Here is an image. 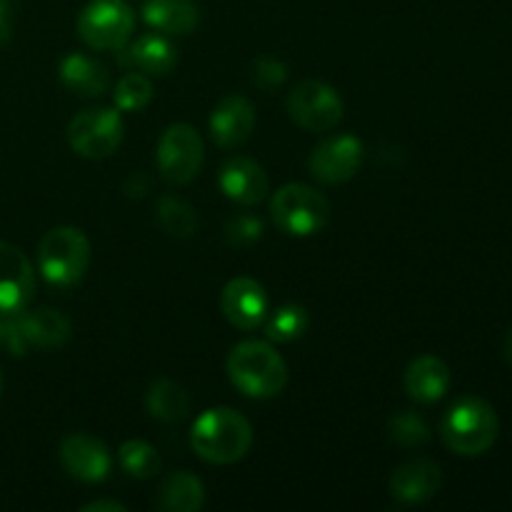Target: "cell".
<instances>
[{"mask_svg": "<svg viewBox=\"0 0 512 512\" xmlns=\"http://www.w3.org/2000/svg\"><path fill=\"white\" fill-rule=\"evenodd\" d=\"M190 445L200 460L213 465H233L248 455L253 428L248 418L233 408H210L195 418Z\"/></svg>", "mask_w": 512, "mask_h": 512, "instance_id": "cell-1", "label": "cell"}, {"mask_svg": "<svg viewBox=\"0 0 512 512\" xmlns=\"http://www.w3.org/2000/svg\"><path fill=\"white\" fill-rule=\"evenodd\" d=\"M225 368L230 383L255 400L275 398L288 385V365L265 340H243L233 345Z\"/></svg>", "mask_w": 512, "mask_h": 512, "instance_id": "cell-2", "label": "cell"}, {"mask_svg": "<svg viewBox=\"0 0 512 512\" xmlns=\"http://www.w3.org/2000/svg\"><path fill=\"white\" fill-rule=\"evenodd\" d=\"M500 433V420L493 405L483 398H460L445 413L440 423V438L453 453L475 455L488 453Z\"/></svg>", "mask_w": 512, "mask_h": 512, "instance_id": "cell-3", "label": "cell"}, {"mask_svg": "<svg viewBox=\"0 0 512 512\" xmlns=\"http://www.w3.org/2000/svg\"><path fill=\"white\" fill-rule=\"evenodd\" d=\"M90 265L88 235L73 225L48 230L38 243V268L55 288H73L83 280Z\"/></svg>", "mask_w": 512, "mask_h": 512, "instance_id": "cell-4", "label": "cell"}, {"mask_svg": "<svg viewBox=\"0 0 512 512\" xmlns=\"http://www.w3.org/2000/svg\"><path fill=\"white\" fill-rule=\"evenodd\" d=\"M270 215L285 235L310 238L328 225L330 203L313 185L288 183L270 200Z\"/></svg>", "mask_w": 512, "mask_h": 512, "instance_id": "cell-5", "label": "cell"}, {"mask_svg": "<svg viewBox=\"0 0 512 512\" xmlns=\"http://www.w3.org/2000/svg\"><path fill=\"white\" fill-rule=\"evenodd\" d=\"M135 13L125 0H90L78 15V35L88 48L115 50L128 45Z\"/></svg>", "mask_w": 512, "mask_h": 512, "instance_id": "cell-6", "label": "cell"}, {"mask_svg": "<svg viewBox=\"0 0 512 512\" xmlns=\"http://www.w3.org/2000/svg\"><path fill=\"white\" fill-rule=\"evenodd\" d=\"M158 173L173 185H188L198 178L205 160V145L198 130L188 123H175L160 135L158 150Z\"/></svg>", "mask_w": 512, "mask_h": 512, "instance_id": "cell-7", "label": "cell"}, {"mask_svg": "<svg viewBox=\"0 0 512 512\" xmlns=\"http://www.w3.org/2000/svg\"><path fill=\"white\" fill-rule=\"evenodd\" d=\"M125 125L120 113L110 108H90L75 115L68 123V145L78 155L90 160H100L113 155L123 143Z\"/></svg>", "mask_w": 512, "mask_h": 512, "instance_id": "cell-8", "label": "cell"}, {"mask_svg": "<svg viewBox=\"0 0 512 512\" xmlns=\"http://www.w3.org/2000/svg\"><path fill=\"white\" fill-rule=\"evenodd\" d=\"M288 113L308 133H328L343 120V98L323 80H303L288 95Z\"/></svg>", "mask_w": 512, "mask_h": 512, "instance_id": "cell-9", "label": "cell"}, {"mask_svg": "<svg viewBox=\"0 0 512 512\" xmlns=\"http://www.w3.org/2000/svg\"><path fill=\"white\" fill-rule=\"evenodd\" d=\"M365 148L360 143V138L355 135H333V138H325L310 150L308 168L310 175L315 180L325 185H340L348 183L358 175L360 165H363Z\"/></svg>", "mask_w": 512, "mask_h": 512, "instance_id": "cell-10", "label": "cell"}, {"mask_svg": "<svg viewBox=\"0 0 512 512\" xmlns=\"http://www.w3.org/2000/svg\"><path fill=\"white\" fill-rule=\"evenodd\" d=\"M60 465L70 478L80 483H103L113 468V455L105 448L103 440L88 433H70L60 443Z\"/></svg>", "mask_w": 512, "mask_h": 512, "instance_id": "cell-11", "label": "cell"}, {"mask_svg": "<svg viewBox=\"0 0 512 512\" xmlns=\"http://www.w3.org/2000/svg\"><path fill=\"white\" fill-rule=\"evenodd\" d=\"M35 295V270L28 255L0 240V315H18Z\"/></svg>", "mask_w": 512, "mask_h": 512, "instance_id": "cell-12", "label": "cell"}, {"mask_svg": "<svg viewBox=\"0 0 512 512\" xmlns=\"http://www.w3.org/2000/svg\"><path fill=\"white\" fill-rule=\"evenodd\" d=\"M225 320L238 330H255L268 318V293L255 278H233L220 295Z\"/></svg>", "mask_w": 512, "mask_h": 512, "instance_id": "cell-13", "label": "cell"}, {"mask_svg": "<svg viewBox=\"0 0 512 512\" xmlns=\"http://www.w3.org/2000/svg\"><path fill=\"white\" fill-rule=\"evenodd\" d=\"M218 185L225 198L238 205H255L270 193V180L263 165L245 155H233L220 165Z\"/></svg>", "mask_w": 512, "mask_h": 512, "instance_id": "cell-14", "label": "cell"}, {"mask_svg": "<svg viewBox=\"0 0 512 512\" xmlns=\"http://www.w3.org/2000/svg\"><path fill=\"white\" fill-rule=\"evenodd\" d=\"M255 130V108L243 95H228L210 113V135L220 148H240Z\"/></svg>", "mask_w": 512, "mask_h": 512, "instance_id": "cell-15", "label": "cell"}, {"mask_svg": "<svg viewBox=\"0 0 512 512\" xmlns=\"http://www.w3.org/2000/svg\"><path fill=\"white\" fill-rule=\"evenodd\" d=\"M118 63L123 68L135 70V73L160 78V75H168L178 65V50L165 35L148 33L140 35L135 43L123 45L118 50Z\"/></svg>", "mask_w": 512, "mask_h": 512, "instance_id": "cell-16", "label": "cell"}, {"mask_svg": "<svg viewBox=\"0 0 512 512\" xmlns=\"http://www.w3.org/2000/svg\"><path fill=\"white\" fill-rule=\"evenodd\" d=\"M440 483H443V475H440L438 463L423 458L410 460L390 475V495L398 503L418 505L433 498L440 490Z\"/></svg>", "mask_w": 512, "mask_h": 512, "instance_id": "cell-17", "label": "cell"}, {"mask_svg": "<svg viewBox=\"0 0 512 512\" xmlns=\"http://www.w3.org/2000/svg\"><path fill=\"white\" fill-rule=\"evenodd\" d=\"M450 388V368L438 355H420L405 370V393L415 403H438Z\"/></svg>", "mask_w": 512, "mask_h": 512, "instance_id": "cell-18", "label": "cell"}, {"mask_svg": "<svg viewBox=\"0 0 512 512\" xmlns=\"http://www.w3.org/2000/svg\"><path fill=\"white\" fill-rule=\"evenodd\" d=\"M60 80L80 98H100L110 88V73L98 58L85 53L65 55L60 63Z\"/></svg>", "mask_w": 512, "mask_h": 512, "instance_id": "cell-19", "label": "cell"}, {"mask_svg": "<svg viewBox=\"0 0 512 512\" xmlns=\"http://www.w3.org/2000/svg\"><path fill=\"white\" fill-rule=\"evenodd\" d=\"M143 20L163 35H190L200 23V8L195 0H148Z\"/></svg>", "mask_w": 512, "mask_h": 512, "instance_id": "cell-20", "label": "cell"}, {"mask_svg": "<svg viewBox=\"0 0 512 512\" xmlns=\"http://www.w3.org/2000/svg\"><path fill=\"white\" fill-rule=\"evenodd\" d=\"M18 320L30 348H60V345L68 343L70 333H73L70 320L63 313L50 308H25L23 313H18Z\"/></svg>", "mask_w": 512, "mask_h": 512, "instance_id": "cell-21", "label": "cell"}, {"mask_svg": "<svg viewBox=\"0 0 512 512\" xmlns=\"http://www.w3.org/2000/svg\"><path fill=\"white\" fill-rule=\"evenodd\" d=\"M205 503V488L200 478H195L188 470L168 475L158 490V505L165 512H198Z\"/></svg>", "mask_w": 512, "mask_h": 512, "instance_id": "cell-22", "label": "cell"}, {"mask_svg": "<svg viewBox=\"0 0 512 512\" xmlns=\"http://www.w3.org/2000/svg\"><path fill=\"white\" fill-rule=\"evenodd\" d=\"M145 405H148V413L155 420L180 423L190 413V395L180 383L163 378L150 385L148 395H145Z\"/></svg>", "mask_w": 512, "mask_h": 512, "instance_id": "cell-23", "label": "cell"}, {"mask_svg": "<svg viewBox=\"0 0 512 512\" xmlns=\"http://www.w3.org/2000/svg\"><path fill=\"white\" fill-rule=\"evenodd\" d=\"M155 220L170 238L188 240L198 233V213L190 203L175 195H160L155 203Z\"/></svg>", "mask_w": 512, "mask_h": 512, "instance_id": "cell-24", "label": "cell"}, {"mask_svg": "<svg viewBox=\"0 0 512 512\" xmlns=\"http://www.w3.org/2000/svg\"><path fill=\"white\" fill-rule=\"evenodd\" d=\"M118 463L130 478L138 480L155 478L163 468L158 450L145 443V440H125L118 450Z\"/></svg>", "mask_w": 512, "mask_h": 512, "instance_id": "cell-25", "label": "cell"}, {"mask_svg": "<svg viewBox=\"0 0 512 512\" xmlns=\"http://www.w3.org/2000/svg\"><path fill=\"white\" fill-rule=\"evenodd\" d=\"M308 328V310H305L303 305L288 303L270 315L268 325H265V335H268V340H273V343H295V340L303 338Z\"/></svg>", "mask_w": 512, "mask_h": 512, "instance_id": "cell-26", "label": "cell"}, {"mask_svg": "<svg viewBox=\"0 0 512 512\" xmlns=\"http://www.w3.org/2000/svg\"><path fill=\"white\" fill-rule=\"evenodd\" d=\"M388 438L400 448H420L430 440V428L418 413L403 410L388 420Z\"/></svg>", "mask_w": 512, "mask_h": 512, "instance_id": "cell-27", "label": "cell"}, {"mask_svg": "<svg viewBox=\"0 0 512 512\" xmlns=\"http://www.w3.org/2000/svg\"><path fill=\"white\" fill-rule=\"evenodd\" d=\"M113 100L118 110H143L153 100V83L143 73H125L115 83Z\"/></svg>", "mask_w": 512, "mask_h": 512, "instance_id": "cell-28", "label": "cell"}, {"mask_svg": "<svg viewBox=\"0 0 512 512\" xmlns=\"http://www.w3.org/2000/svg\"><path fill=\"white\" fill-rule=\"evenodd\" d=\"M225 243L233 245V248H245V245H253L255 240L263 238L265 228L263 220L255 218V215H238V218H230L225 223Z\"/></svg>", "mask_w": 512, "mask_h": 512, "instance_id": "cell-29", "label": "cell"}, {"mask_svg": "<svg viewBox=\"0 0 512 512\" xmlns=\"http://www.w3.org/2000/svg\"><path fill=\"white\" fill-rule=\"evenodd\" d=\"M288 80V68H285L283 60L270 58V55H263L253 63V83L258 85L265 93H273L280 85Z\"/></svg>", "mask_w": 512, "mask_h": 512, "instance_id": "cell-30", "label": "cell"}, {"mask_svg": "<svg viewBox=\"0 0 512 512\" xmlns=\"http://www.w3.org/2000/svg\"><path fill=\"white\" fill-rule=\"evenodd\" d=\"M0 350H5L13 358H23L30 350L18 315H0Z\"/></svg>", "mask_w": 512, "mask_h": 512, "instance_id": "cell-31", "label": "cell"}, {"mask_svg": "<svg viewBox=\"0 0 512 512\" xmlns=\"http://www.w3.org/2000/svg\"><path fill=\"white\" fill-rule=\"evenodd\" d=\"M123 190H125V195H128V198H143V195L150 190V178H145L143 173L130 175L128 183L123 185Z\"/></svg>", "mask_w": 512, "mask_h": 512, "instance_id": "cell-32", "label": "cell"}, {"mask_svg": "<svg viewBox=\"0 0 512 512\" xmlns=\"http://www.w3.org/2000/svg\"><path fill=\"white\" fill-rule=\"evenodd\" d=\"M10 33H13V10H10V0H0V45L8 43Z\"/></svg>", "mask_w": 512, "mask_h": 512, "instance_id": "cell-33", "label": "cell"}, {"mask_svg": "<svg viewBox=\"0 0 512 512\" xmlns=\"http://www.w3.org/2000/svg\"><path fill=\"white\" fill-rule=\"evenodd\" d=\"M83 512H128V508L115 500H93V503L83 505Z\"/></svg>", "mask_w": 512, "mask_h": 512, "instance_id": "cell-34", "label": "cell"}, {"mask_svg": "<svg viewBox=\"0 0 512 512\" xmlns=\"http://www.w3.org/2000/svg\"><path fill=\"white\" fill-rule=\"evenodd\" d=\"M505 360L512 365V333L508 335V343H505Z\"/></svg>", "mask_w": 512, "mask_h": 512, "instance_id": "cell-35", "label": "cell"}, {"mask_svg": "<svg viewBox=\"0 0 512 512\" xmlns=\"http://www.w3.org/2000/svg\"><path fill=\"white\" fill-rule=\"evenodd\" d=\"M0 393H3V373H0Z\"/></svg>", "mask_w": 512, "mask_h": 512, "instance_id": "cell-36", "label": "cell"}]
</instances>
